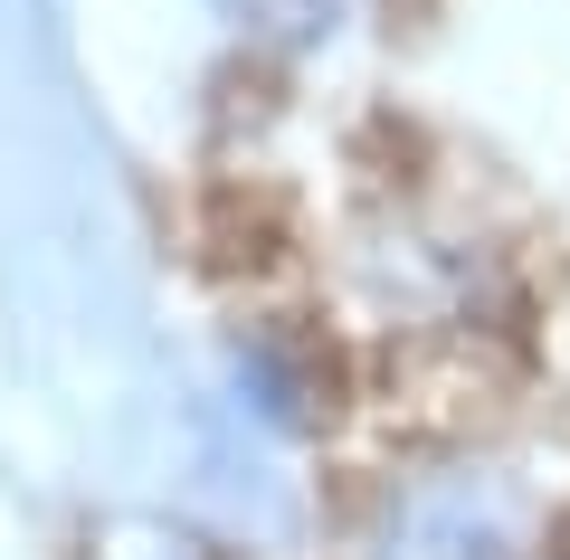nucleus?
I'll use <instances>...</instances> for the list:
<instances>
[{
  "instance_id": "nucleus-1",
  "label": "nucleus",
  "mask_w": 570,
  "mask_h": 560,
  "mask_svg": "<svg viewBox=\"0 0 570 560\" xmlns=\"http://www.w3.org/2000/svg\"><path fill=\"white\" fill-rule=\"evenodd\" d=\"M371 560H504V522L448 484V494H400L371 532Z\"/></svg>"
}]
</instances>
